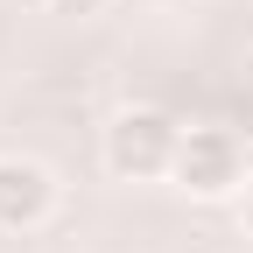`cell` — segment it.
Segmentation results:
<instances>
[{
	"instance_id": "obj_1",
	"label": "cell",
	"mask_w": 253,
	"mask_h": 253,
	"mask_svg": "<svg viewBox=\"0 0 253 253\" xmlns=\"http://www.w3.org/2000/svg\"><path fill=\"white\" fill-rule=\"evenodd\" d=\"M176 148H183V126L162 113V106H126L106 120V134H99V155H106V169L120 183H155V176H169L176 169Z\"/></svg>"
},
{
	"instance_id": "obj_2",
	"label": "cell",
	"mask_w": 253,
	"mask_h": 253,
	"mask_svg": "<svg viewBox=\"0 0 253 253\" xmlns=\"http://www.w3.org/2000/svg\"><path fill=\"white\" fill-rule=\"evenodd\" d=\"M169 183L183 190V197H197V204L246 190V155H239V134H232V126H183V148H176Z\"/></svg>"
},
{
	"instance_id": "obj_3",
	"label": "cell",
	"mask_w": 253,
	"mask_h": 253,
	"mask_svg": "<svg viewBox=\"0 0 253 253\" xmlns=\"http://www.w3.org/2000/svg\"><path fill=\"white\" fill-rule=\"evenodd\" d=\"M63 183L42 155H0V232H36L56 218Z\"/></svg>"
},
{
	"instance_id": "obj_4",
	"label": "cell",
	"mask_w": 253,
	"mask_h": 253,
	"mask_svg": "<svg viewBox=\"0 0 253 253\" xmlns=\"http://www.w3.org/2000/svg\"><path fill=\"white\" fill-rule=\"evenodd\" d=\"M239 225H246V239H253V176H246V190H239Z\"/></svg>"
},
{
	"instance_id": "obj_5",
	"label": "cell",
	"mask_w": 253,
	"mask_h": 253,
	"mask_svg": "<svg viewBox=\"0 0 253 253\" xmlns=\"http://www.w3.org/2000/svg\"><path fill=\"white\" fill-rule=\"evenodd\" d=\"M14 7H28V14H49V7H63V0H14Z\"/></svg>"
},
{
	"instance_id": "obj_6",
	"label": "cell",
	"mask_w": 253,
	"mask_h": 253,
	"mask_svg": "<svg viewBox=\"0 0 253 253\" xmlns=\"http://www.w3.org/2000/svg\"><path fill=\"white\" fill-rule=\"evenodd\" d=\"M246 84H253V42H246Z\"/></svg>"
}]
</instances>
